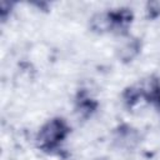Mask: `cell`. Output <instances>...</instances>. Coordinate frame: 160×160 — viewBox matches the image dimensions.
Instances as JSON below:
<instances>
[{
    "label": "cell",
    "instance_id": "6da1fadb",
    "mask_svg": "<svg viewBox=\"0 0 160 160\" xmlns=\"http://www.w3.org/2000/svg\"><path fill=\"white\" fill-rule=\"evenodd\" d=\"M69 132L70 128L64 119L52 118L40 128L36 135V145L42 151L56 150Z\"/></svg>",
    "mask_w": 160,
    "mask_h": 160
},
{
    "label": "cell",
    "instance_id": "7a4b0ae2",
    "mask_svg": "<svg viewBox=\"0 0 160 160\" xmlns=\"http://www.w3.org/2000/svg\"><path fill=\"white\" fill-rule=\"evenodd\" d=\"M140 132L138 131V129L128 125V124H122L120 125L116 130H115V135H114V144L124 150H132L138 146V144L140 142Z\"/></svg>",
    "mask_w": 160,
    "mask_h": 160
},
{
    "label": "cell",
    "instance_id": "3957f363",
    "mask_svg": "<svg viewBox=\"0 0 160 160\" xmlns=\"http://www.w3.org/2000/svg\"><path fill=\"white\" fill-rule=\"evenodd\" d=\"M141 42L138 38L128 36L120 41L116 48V56L121 62H130L132 61L140 52Z\"/></svg>",
    "mask_w": 160,
    "mask_h": 160
},
{
    "label": "cell",
    "instance_id": "277c9868",
    "mask_svg": "<svg viewBox=\"0 0 160 160\" xmlns=\"http://www.w3.org/2000/svg\"><path fill=\"white\" fill-rule=\"evenodd\" d=\"M90 29L95 34H106L114 31V18L112 11L95 12L90 19Z\"/></svg>",
    "mask_w": 160,
    "mask_h": 160
},
{
    "label": "cell",
    "instance_id": "5b68a950",
    "mask_svg": "<svg viewBox=\"0 0 160 160\" xmlns=\"http://www.w3.org/2000/svg\"><path fill=\"white\" fill-rule=\"evenodd\" d=\"M112 18H114V31L119 34H125L132 21L134 15L129 9L122 8V9H118L116 11H112Z\"/></svg>",
    "mask_w": 160,
    "mask_h": 160
},
{
    "label": "cell",
    "instance_id": "8992f818",
    "mask_svg": "<svg viewBox=\"0 0 160 160\" xmlns=\"http://www.w3.org/2000/svg\"><path fill=\"white\" fill-rule=\"evenodd\" d=\"M96 108H98V102L94 99H91L90 96L85 94H79L78 100H76V106H75V110L79 118L86 119L91 116L92 112L96 110Z\"/></svg>",
    "mask_w": 160,
    "mask_h": 160
},
{
    "label": "cell",
    "instance_id": "52a82bcc",
    "mask_svg": "<svg viewBox=\"0 0 160 160\" xmlns=\"http://www.w3.org/2000/svg\"><path fill=\"white\" fill-rule=\"evenodd\" d=\"M144 90L145 99L148 101L155 102L156 105L160 106V76L151 78L149 84L145 86H141Z\"/></svg>",
    "mask_w": 160,
    "mask_h": 160
},
{
    "label": "cell",
    "instance_id": "ba28073f",
    "mask_svg": "<svg viewBox=\"0 0 160 160\" xmlns=\"http://www.w3.org/2000/svg\"><path fill=\"white\" fill-rule=\"evenodd\" d=\"M122 99H124V102L129 108H132L141 99H145L144 90H142L141 86H130V88L125 89V91L122 94Z\"/></svg>",
    "mask_w": 160,
    "mask_h": 160
},
{
    "label": "cell",
    "instance_id": "9c48e42d",
    "mask_svg": "<svg viewBox=\"0 0 160 160\" xmlns=\"http://www.w3.org/2000/svg\"><path fill=\"white\" fill-rule=\"evenodd\" d=\"M14 8V2H10V1H5L2 0L0 2V18H1V21L5 22L6 19L10 16V12Z\"/></svg>",
    "mask_w": 160,
    "mask_h": 160
},
{
    "label": "cell",
    "instance_id": "30bf717a",
    "mask_svg": "<svg viewBox=\"0 0 160 160\" xmlns=\"http://www.w3.org/2000/svg\"><path fill=\"white\" fill-rule=\"evenodd\" d=\"M148 16L150 19H155L160 16V1H150L146 4Z\"/></svg>",
    "mask_w": 160,
    "mask_h": 160
}]
</instances>
